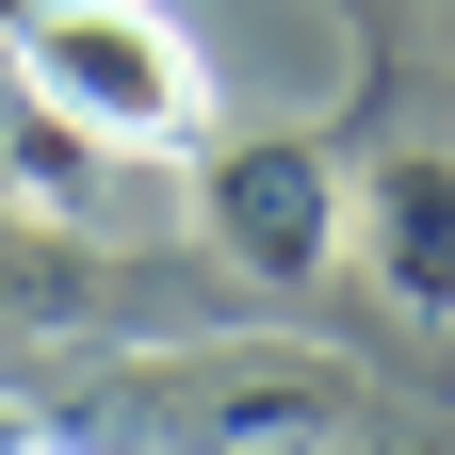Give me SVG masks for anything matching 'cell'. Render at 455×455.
<instances>
[{
    "instance_id": "cell-1",
    "label": "cell",
    "mask_w": 455,
    "mask_h": 455,
    "mask_svg": "<svg viewBox=\"0 0 455 455\" xmlns=\"http://www.w3.org/2000/svg\"><path fill=\"white\" fill-rule=\"evenodd\" d=\"M0 66L33 98H66L114 163H196V131H212L196 33L147 17V0H0Z\"/></svg>"
},
{
    "instance_id": "cell-2",
    "label": "cell",
    "mask_w": 455,
    "mask_h": 455,
    "mask_svg": "<svg viewBox=\"0 0 455 455\" xmlns=\"http://www.w3.org/2000/svg\"><path fill=\"white\" fill-rule=\"evenodd\" d=\"M196 228L228 276H260V293H309V276L358 260V180H341L325 131H196Z\"/></svg>"
},
{
    "instance_id": "cell-3",
    "label": "cell",
    "mask_w": 455,
    "mask_h": 455,
    "mask_svg": "<svg viewBox=\"0 0 455 455\" xmlns=\"http://www.w3.org/2000/svg\"><path fill=\"white\" fill-rule=\"evenodd\" d=\"M358 260H374V293L407 309V325H455V147H374V180H358Z\"/></svg>"
},
{
    "instance_id": "cell-4",
    "label": "cell",
    "mask_w": 455,
    "mask_h": 455,
    "mask_svg": "<svg viewBox=\"0 0 455 455\" xmlns=\"http://www.w3.org/2000/svg\"><path fill=\"white\" fill-rule=\"evenodd\" d=\"M82 325H131V260L49 212H0V341H82Z\"/></svg>"
},
{
    "instance_id": "cell-5",
    "label": "cell",
    "mask_w": 455,
    "mask_h": 455,
    "mask_svg": "<svg viewBox=\"0 0 455 455\" xmlns=\"http://www.w3.org/2000/svg\"><path fill=\"white\" fill-rule=\"evenodd\" d=\"M98 131H82V114L66 98H33L17 66H0V196H17V212H49V228H82V196H98Z\"/></svg>"
},
{
    "instance_id": "cell-6",
    "label": "cell",
    "mask_w": 455,
    "mask_h": 455,
    "mask_svg": "<svg viewBox=\"0 0 455 455\" xmlns=\"http://www.w3.org/2000/svg\"><path fill=\"white\" fill-rule=\"evenodd\" d=\"M325 455H439L423 423H325Z\"/></svg>"
},
{
    "instance_id": "cell-7",
    "label": "cell",
    "mask_w": 455,
    "mask_h": 455,
    "mask_svg": "<svg viewBox=\"0 0 455 455\" xmlns=\"http://www.w3.org/2000/svg\"><path fill=\"white\" fill-rule=\"evenodd\" d=\"M17 455H82V439H33V423H17Z\"/></svg>"
},
{
    "instance_id": "cell-8",
    "label": "cell",
    "mask_w": 455,
    "mask_h": 455,
    "mask_svg": "<svg viewBox=\"0 0 455 455\" xmlns=\"http://www.w3.org/2000/svg\"><path fill=\"white\" fill-rule=\"evenodd\" d=\"M0 455H17V423H0Z\"/></svg>"
},
{
    "instance_id": "cell-9",
    "label": "cell",
    "mask_w": 455,
    "mask_h": 455,
    "mask_svg": "<svg viewBox=\"0 0 455 455\" xmlns=\"http://www.w3.org/2000/svg\"><path fill=\"white\" fill-rule=\"evenodd\" d=\"M439 17H455V0H439Z\"/></svg>"
}]
</instances>
